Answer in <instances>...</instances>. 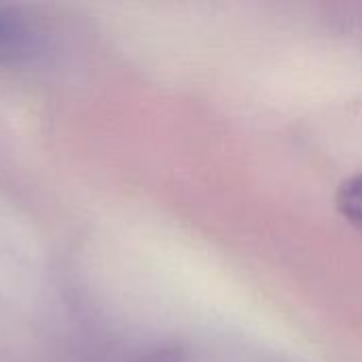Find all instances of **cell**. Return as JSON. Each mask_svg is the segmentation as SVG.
Instances as JSON below:
<instances>
[{"label":"cell","instance_id":"1","mask_svg":"<svg viewBox=\"0 0 362 362\" xmlns=\"http://www.w3.org/2000/svg\"><path fill=\"white\" fill-rule=\"evenodd\" d=\"M40 49L36 30L15 11L0 6V64L32 59Z\"/></svg>","mask_w":362,"mask_h":362},{"label":"cell","instance_id":"2","mask_svg":"<svg viewBox=\"0 0 362 362\" xmlns=\"http://www.w3.org/2000/svg\"><path fill=\"white\" fill-rule=\"evenodd\" d=\"M337 206L341 214L362 231V172L341 182L337 193Z\"/></svg>","mask_w":362,"mask_h":362}]
</instances>
